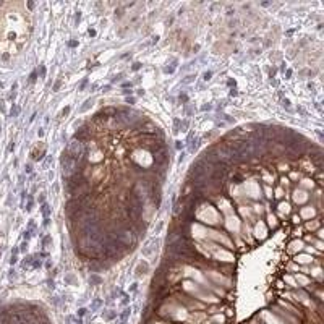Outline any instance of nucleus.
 <instances>
[{
	"label": "nucleus",
	"mask_w": 324,
	"mask_h": 324,
	"mask_svg": "<svg viewBox=\"0 0 324 324\" xmlns=\"http://www.w3.org/2000/svg\"><path fill=\"white\" fill-rule=\"evenodd\" d=\"M67 149H68L70 156H71L73 159H75V162H76L78 159L83 157V152H84V144L80 143V141H76V139H71L70 143L67 144Z\"/></svg>",
	"instance_id": "nucleus-1"
},
{
	"label": "nucleus",
	"mask_w": 324,
	"mask_h": 324,
	"mask_svg": "<svg viewBox=\"0 0 324 324\" xmlns=\"http://www.w3.org/2000/svg\"><path fill=\"white\" fill-rule=\"evenodd\" d=\"M148 271H149V264H148L146 261H141L138 266H136V269H135V277H141V276H144Z\"/></svg>",
	"instance_id": "nucleus-2"
},
{
	"label": "nucleus",
	"mask_w": 324,
	"mask_h": 324,
	"mask_svg": "<svg viewBox=\"0 0 324 324\" xmlns=\"http://www.w3.org/2000/svg\"><path fill=\"white\" fill-rule=\"evenodd\" d=\"M45 156V146L42 144L41 146V149H39V146H37L36 149L31 152V157H33V161H42V157Z\"/></svg>",
	"instance_id": "nucleus-3"
},
{
	"label": "nucleus",
	"mask_w": 324,
	"mask_h": 324,
	"mask_svg": "<svg viewBox=\"0 0 324 324\" xmlns=\"http://www.w3.org/2000/svg\"><path fill=\"white\" fill-rule=\"evenodd\" d=\"M118 316L117 311H114V310H105L104 313H102V318L105 319V321H112V319H115Z\"/></svg>",
	"instance_id": "nucleus-4"
},
{
	"label": "nucleus",
	"mask_w": 324,
	"mask_h": 324,
	"mask_svg": "<svg viewBox=\"0 0 324 324\" xmlns=\"http://www.w3.org/2000/svg\"><path fill=\"white\" fill-rule=\"evenodd\" d=\"M118 316H120V321H122L120 324H126V319H128V316H130V308H125Z\"/></svg>",
	"instance_id": "nucleus-5"
},
{
	"label": "nucleus",
	"mask_w": 324,
	"mask_h": 324,
	"mask_svg": "<svg viewBox=\"0 0 324 324\" xmlns=\"http://www.w3.org/2000/svg\"><path fill=\"white\" fill-rule=\"evenodd\" d=\"M89 282H91V285H100V284H102V279H100L97 274H91Z\"/></svg>",
	"instance_id": "nucleus-6"
},
{
	"label": "nucleus",
	"mask_w": 324,
	"mask_h": 324,
	"mask_svg": "<svg viewBox=\"0 0 324 324\" xmlns=\"http://www.w3.org/2000/svg\"><path fill=\"white\" fill-rule=\"evenodd\" d=\"M41 212H42V216H44V219H47V217L50 216V206H49L47 203H44V204L41 206Z\"/></svg>",
	"instance_id": "nucleus-7"
},
{
	"label": "nucleus",
	"mask_w": 324,
	"mask_h": 324,
	"mask_svg": "<svg viewBox=\"0 0 324 324\" xmlns=\"http://www.w3.org/2000/svg\"><path fill=\"white\" fill-rule=\"evenodd\" d=\"M100 305H102V300H99V298H96V300H92V303H91V311H97L100 308Z\"/></svg>",
	"instance_id": "nucleus-8"
},
{
	"label": "nucleus",
	"mask_w": 324,
	"mask_h": 324,
	"mask_svg": "<svg viewBox=\"0 0 324 324\" xmlns=\"http://www.w3.org/2000/svg\"><path fill=\"white\" fill-rule=\"evenodd\" d=\"M92 102H94V99H86V100H84V105H81V107H80V112H86V110L92 105Z\"/></svg>",
	"instance_id": "nucleus-9"
},
{
	"label": "nucleus",
	"mask_w": 324,
	"mask_h": 324,
	"mask_svg": "<svg viewBox=\"0 0 324 324\" xmlns=\"http://www.w3.org/2000/svg\"><path fill=\"white\" fill-rule=\"evenodd\" d=\"M19 115V105L13 104L11 105V110H10V117H18Z\"/></svg>",
	"instance_id": "nucleus-10"
},
{
	"label": "nucleus",
	"mask_w": 324,
	"mask_h": 324,
	"mask_svg": "<svg viewBox=\"0 0 324 324\" xmlns=\"http://www.w3.org/2000/svg\"><path fill=\"white\" fill-rule=\"evenodd\" d=\"M180 122H181L180 118H175V120H173V133H175V135L180 131Z\"/></svg>",
	"instance_id": "nucleus-11"
},
{
	"label": "nucleus",
	"mask_w": 324,
	"mask_h": 324,
	"mask_svg": "<svg viewBox=\"0 0 324 324\" xmlns=\"http://www.w3.org/2000/svg\"><path fill=\"white\" fill-rule=\"evenodd\" d=\"M188 126H190V122H188V120H181V122H180V131H186V130H188Z\"/></svg>",
	"instance_id": "nucleus-12"
},
{
	"label": "nucleus",
	"mask_w": 324,
	"mask_h": 324,
	"mask_svg": "<svg viewBox=\"0 0 324 324\" xmlns=\"http://www.w3.org/2000/svg\"><path fill=\"white\" fill-rule=\"evenodd\" d=\"M195 78H196L195 75H188L185 80H181V84H188V83H193V81H195Z\"/></svg>",
	"instance_id": "nucleus-13"
},
{
	"label": "nucleus",
	"mask_w": 324,
	"mask_h": 324,
	"mask_svg": "<svg viewBox=\"0 0 324 324\" xmlns=\"http://www.w3.org/2000/svg\"><path fill=\"white\" fill-rule=\"evenodd\" d=\"M178 100H180L183 105H186V102H188V96L183 92V94H180V96H178Z\"/></svg>",
	"instance_id": "nucleus-14"
},
{
	"label": "nucleus",
	"mask_w": 324,
	"mask_h": 324,
	"mask_svg": "<svg viewBox=\"0 0 324 324\" xmlns=\"http://www.w3.org/2000/svg\"><path fill=\"white\" fill-rule=\"evenodd\" d=\"M36 80H37V70H34V71L29 75V83L33 84V83H36Z\"/></svg>",
	"instance_id": "nucleus-15"
},
{
	"label": "nucleus",
	"mask_w": 324,
	"mask_h": 324,
	"mask_svg": "<svg viewBox=\"0 0 324 324\" xmlns=\"http://www.w3.org/2000/svg\"><path fill=\"white\" fill-rule=\"evenodd\" d=\"M211 78H212V71H211V70H207V71L203 73V80L204 81H209Z\"/></svg>",
	"instance_id": "nucleus-16"
},
{
	"label": "nucleus",
	"mask_w": 324,
	"mask_h": 324,
	"mask_svg": "<svg viewBox=\"0 0 324 324\" xmlns=\"http://www.w3.org/2000/svg\"><path fill=\"white\" fill-rule=\"evenodd\" d=\"M68 114H70V107H65V109H62V112L58 114V117H60V118H63V117H67Z\"/></svg>",
	"instance_id": "nucleus-17"
},
{
	"label": "nucleus",
	"mask_w": 324,
	"mask_h": 324,
	"mask_svg": "<svg viewBox=\"0 0 324 324\" xmlns=\"http://www.w3.org/2000/svg\"><path fill=\"white\" fill-rule=\"evenodd\" d=\"M50 242H52V237H50V235H45L44 238H42V246H47Z\"/></svg>",
	"instance_id": "nucleus-18"
},
{
	"label": "nucleus",
	"mask_w": 324,
	"mask_h": 324,
	"mask_svg": "<svg viewBox=\"0 0 324 324\" xmlns=\"http://www.w3.org/2000/svg\"><path fill=\"white\" fill-rule=\"evenodd\" d=\"M33 204H34V199L29 196V198H28V204H26V211H31V209H33Z\"/></svg>",
	"instance_id": "nucleus-19"
},
{
	"label": "nucleus",
	"mask_w": 324,
	"mask_h": 324,
	"mask_svg": "<svg viewBox=\"0 0 324 324\" xmlns=\"http://www.w3.org/2000/svg\"><path fill=\"white\" fill-rule=\"evenodd\" d=\"M282 105L287 109V110H292V105H290V100L288 99H282Z\"/></svg>",
	"instance_id": "nucleus-20"
},
{
	"label": "nucleus",
	"mask_w": 324,
	"mask_h": 324,
	"mask_svg": "<svg viewBox=\"0 0 324 324\" xmlns=\"http://www.w3.org/2000/svg\"><path fill=\"white\" fill-rule=\"evenodd\" d=\"M37 73H39V76H41V78H44V76H45V67H44V65H41V67H39Z\"/></svg>",
	"instance_id": "nucleus-21"
},
{
	"label": "nucleus",
	"mask_w": 324,
	"mask_h": 324,
	"mask_svg": "<svg viewBox=\"0 0 324 324\" xmlns=\"http://www.w3.org/2000/svg\"><path fill=\"white\" fill-rule=\"evenodd\" d=\"M141 67H143V65H141L139 62H135L133 65H131V70H133V71H138V70H139Z\"/></svg>",
	"instance_id": "nucleus-22"
},
{
	"label": "nucleus",
	"mask_w": 324,
	"mask_h": 324,
	"mask_svg": "<svg viewBox=\"0 0 324 324\" xmlns=\"http://www.w3.org/2000/svg\"><path fill=\"white\" fill-rule=\"evenodd\" d=\"M123 76H125V75H123V73H118V75H115V76H114V78H112V83H117V81H120V80H122V78H123Z\"/></svg>",
	"instance_id": "nucleus-23"
},
{
	"label": "nucleus",
	"mask_w": 324,
	"mask_h": 324,
	"mask_svg": "<svg viewBox=\"0 0 324 324\" xmlns=\"http://www.w3.org/2000/svg\"><path fill=\"white\" fill-rule=\"evenodd\" d=\"M86 313H88V308H80V310H78V316H80V318H83Z\"/></svg>",
	"instance_id": "nucleus-24"
},
{
	"label": "nucleus",
	"mask_w": 324,
	"mask_h": 324,
	"mask_svg": "<svg viewBox=\"0 0 324 324\" xmlns=\"http://www.w3.org/2000/svg\"><path fill=\"white\" fill-rule=\"evenodd\" d=\"M173 70H175V65H172V67H164V71L165 73H173Z\"/></svg>",
	"instance_id": "nucleus-25"
},
{
	"label": "nucleus",
	"mask_w": 324,
	"mask_h": 324,
	"mask_svg": "<svg viewBox=\"0 0 324 324\" xmlns=\"http://www.w3.org/2000/svg\"><path fill=\"white\" fill-rule=\"evenodd\" d=\"M125 102L131 105V104H135V97H133V96H128V97H125Z\"/></svg>",
	"instance_id": "nucleus-26"
},
{
	"label": "nucleus",
	"mask_w": 324,
	"mask_h": 324,
	"mask_svg": "<svg viewBox=\"0 0 324 324\" xmlns=\"http://www.w3.org/2000/svg\"><path fill=\"white\" fill-rule=\"evenodd\" d=\"M26 250H28V242H26V240H24V242L21 243V246H19V251H23V253H24V251H26Z\"/></svg>",
	"instance_id": "nucleus-27"
},
{
	"label": "nucleus",
	"mask_w": 324,
	"mask_h": 324,
	"mask_svg": "<svg viewBox=\"0 0 324 324\" xmlns=\"http://www.w3.org/2000/svg\"><path fill=\"white\" fill-rule=\"evenodd\" d=\"M31 235H33V233H31V232H29V230H28V229H26V230H24V233H23V237H24V240H26V242H28V240H29V238H31Z\"/></svg>",
	"instance_id": "nucleus-28"
},
{
	"label": "nucleus",
	"mask_w": 324,
	"mask_h": 324,
	"mask_svg": "<svg viewBox=\"0 0 324 324\" xmlns=\"http://www.w3.org/2000/svg\"><path fill=\"white\" fill-rule=\"evenodd\" d=\"M60 86H62V81H55L54 88H52V91H58L60 89Z\"/></svg>",
	"instance_id": "nucleus-29"
},
{
	"label": "nucleus",
	"mask_w": 324,
	"mask_h": 324,
	"mask_svg": "<svg viewBox=\"0 0 324 324\" xmlns=\"http://www.w3.org/2000/svg\"><path fill=\"white\" fill-rule=\"evenodd\" d=\"M220 118H224L225 122H229V123H232V122H233V118L230 117V115H225V114H224V115H222V117H220Z\"/></svg>",
	"instance_id": "nucleus-30"
},
{
	"label": "nucleus",
	"mask_w": 324,
	"mask_h": 324,
	"mask_svg": "<svg viewBox=\"0 0 324 324\" xmlns=\"http://www.w3.org/2000/svg\"><path fill=\"white\" fill-rule=\"evenodd\" d=\"M80 19H81V11H76V15H75V23L78 24V23H80Z\"/></svg>",
	"instance_id": "nucleus-31"
},
{
	"label": "nucleus",
	"mask_w": 324,
	"mask_h": 324,
	"mask_svg": "<svg viewBox=\"0 0 324 324\" xmlns=\"http://www.w3.org/2000/svg\"><path fill=\"white\" fill-rule=\"evenodd\" d=\"M122 94H125L126 97H128V96H131V94H133V91H131V89H122Z\"/></svg>",
	"instance_id": "nucleus-32"
},
{
	"label": "nucleus",
	"mask_w": 324,
	"mask_h": 324,
	"mask_svg": "<svg viewBox=\"0 0 324 324\" xmlns=\"http://www.w3.org/2000/svg\"><path fill=\"white\" fill-rule=\"evenodd\" d=\"M185 112H186V115H191V114H193L195 110H193V109L190 107V105H185Z\"/></svg>",
	"instance_id": "nucleus-33"
},
{
	"label": "nucleus",
	"mask_w": 324,
	"mask_h": 324,
	"mask_svg": "<svg viewBox=\"0 0 324 324\" xmlns=\"http://www.w3.org/2000/svg\"><path fill=\"white\" fill-rule=\"evenodd\" d=\"M181 148H183V143H181V141H175V149H177V151H180Z\"/></svg>",
	"instance_id": "nucleus-34"
},
{
	"label": "nucleus",
	"mask_w": 324,
	"mask_h": 324,
	"mask_svg": "<svg viewBox=\"0 0 324 324\" xmlns=\"http://www.w3.org/2000/svg\"><path fill=\"white\" fill-rule=\"evenodd\" d=\"M230 96H232V97H233V96H238V89H237V88H232V89H230Z\"/></svg>",
	"instance_id": "nucleus-35"
},
{
	"label": "nucleus",
	"mask_w": 324,
	"mask_h": 324,
	"mask_svg": "<svg viewBox=\"0 0 324 324\" xmlns=\"http://www.w3.org/2000/svg\"><path fill=\"white\" fill-rule=\"evenodd\" d=\"M276 71H277V68H276V67H274V68H271V70H269V76H271V78H274V75H276Z\"/></svg>",
	"instance_id": "nucleus-36"
},
{
	"label": "nucleus",
	"mask_w": 324,
	"mask_h": 324,
	"mask_svg": "<svg viewBox=\"0 0 324 324\" xmlns=\"http://www.w3.org/2000/svg\"><path fill=\"white\" fill-rule=\"evenodd\" d=\"M86 86H88V80H84V81H83V83L80 84V91H83L84 88H86Z\"/></svg>",
	"instance_id": "nucleus-37"
},
{
	"label": "nucleus",
	"mask_w": 324,
	"mask_h": 324,
	"mask_svg": "<svg viewBox=\"0 0 324 324\" xmlns=\"http://www.w3.org/2000/svg\"><path fill=\"white\" fill-rule=\"evenodd\" d=\"M26 172H28V173H31V172H33V164H26Z\"/></svg>",
	"instance_id": "nucleus-38"
},
{
	"label": "nucleus",
	"mask_w": 324,
	"mask_h": 324,
	"mask_svg": "<svg viewBox=\"0 0 324 324\" xmlns=\"http://www.w3.org/2000/svg\"><path fill=\"white\" fill-rule=\"evenodd\" d=\"M97 88H99V84H97V83H92V84H91V88H89V89H91V91H96Z\"/></svg>",
	"instance_id": "nucleus-39"
},
{
	"label": "nucleus",
	"mask_w": 324,
	"mask_h": 324,
	"mask_svg": "<svg viewBox=\"0 0 324 324\" xmlns=\"http://www.w3.org/2000/svg\"><path fill=\"white\" fill-rule=\"evenodd\" d=\"M162 225H164V224H162V222H159V224H157V227H156V233H159V232H161Z\"/></svg>",
	"instance_id": "nucleus-40"
},
{
	"label": "nucleus",
	"mask_w": 324,
	"mask_h": 324,
	"mask_svg": "<svg viewBox=\"0 0 324 324\" xmlns=\"http://www.w3.org/2000/svg\"><path fill=\"white\" fill-rule=\"evenodd\" d=\"M290 76H292V70L288 68L287 71H285V78H287V80H290Z\"/></svg>",
	"instance_id": "nucleus-41"
},
{
	"label": "nucleus",
	"mask_w": 324,
	"mask_h": 324,
	"mask_svg": "<svg viewBox=\"0 0 324 324\" xmlns=\"http://www.w3.org/2000/svg\"><path fill=\"white\" fill-rule=\"evenodd\" d=\"M308 89L314 92V83H308Z\"/></svg>",
	"instance_id": "nucleus-42"
},
{
	"label": "nucleus",
	"mask_w": 324,
	"mask_h": 324,
	"mask_svg": "<svg viewBox=\"0 0 324 324\" xmlns=\"http://www.w3.org/2000/svg\"><path fill=\"white\" fill-rule=\"evenodd\" d=\"M227 84H229L230 88H235V81L233 80H229V81H227Z\"/></svg>",
	"instance_id": "nucleus-43"
},
{
	"label": "nucleus",
	"mask_w": 324,
	"mask_h": 324,
	"mask_svg": "<svg viewBox=\"0 0 324 324\" xmlns=\"http://www.w3.org/2000/svg\"><path fill=\"white\" fill-rule=\"evenodd\" d=\"M49 224H50V219H49V217H47V219H44V222H42V225H44V227H47Z\"/></svg>",
	"instance_id": "nucleus-44"
},
{
	"label": "nucleus",
	"mask_w": 324,
	"mask_h": 324,
	"mask_svg": "<svg viewBox=\"0 0 324 324\" xmlns=\"http://www.w3.org/2000/svg\"><path fill=\"white\" fill-rule=\"evenodd\" d=\"M68 45H70V47H76V45H78V42H76V41H70V42H68Z\"/></svg>",
	"instance_id": "nucleus-45"
},
{
	"label": "nucleus",
	"mask_w": 324,
	"mask_h": 324,
	"mask_svg": "<svg viewBox=\"0 0 324 324\" xmlns=\"http://www.w3.org/2000/svg\"><path fill=\"white\" fill-rule=\"evenodd\" d=\"M212 109V105L211 104H206V105H203V110H211Z\"/></svg>",
	"instance_id": "nucleus-46"
},
{
	"label": "nucleus",
	"mask_w": 324,
	"mask_h": 324,
	"mask_svg": "<svg viewBox=\"0 0 324 324\" xmlns=\"http://www.w3.org/2000/svg\"><path fill=\"white\" fill-rule=\"evenodd\" d=\"M110 88H112V86H110V84H105V86H104V88H102V91H104V92H105V91H110Z\"/></svg>",
	"instance_id": "nucleus-47"
},
{
	"label": "nucleus",
	"mask_w": 324,
	"mask_h": 324,
	"mask_svg": "<svg viewBox=\"0 0 324 324\" xmlns=\"http://www.w3.org/2000/svg\"><path fill=\"white\" fill-rule=\"evenodd\" d=\"M88 34L94 37V36H96V31H94V29H89V31H88Z\"/></svg>",
	"instance_id": "nucleus-48"
},
{
	"label": "nucleus",
	"mask_w": 324,
	"mask_h": 324,
	"mask_svg": "<svg viewBox=\"0 0 324 324\" xmlns=\"http://www.w3.org/2000/svg\"><path fill=\"white\" fill-rule=\"evenodd\" d=\"M136 288H138V284H133V285H131V287H130V290H131V292H135Z\"/></svg>",
	"instance_id": "nucleus-49"
},
{
	"label": "nucleus",
	"mask_w": 324,
	"mask_h": 324,
	"mask_svg": "<svg viewBox=\"0 0 324 324\" xmlns=\"http://www.w3.org/2000/svg\"><path fill=\"white\" fill-rule=\"evenodd\" d=\"M44 195H41V196H39V203H41V204H44Z\"/></svg>",
	"instance_id": "nucleus-50"
},
{
	"label": "nucleus",
	"mask_w": 324,
	"mask_h": 324,
	"mask_svg": "<svg viewBox=\"0 0 324 324\" xmlns=\"http://www.w3.org/2000/svg\"><path fill=\"white\" fill-rule=\"evenodd\" d=\"M13 149H15V143H11V144L8 146V151H13Z\"/></svg>",
	"instance_id": "nucleus-51"
},
{
	"label": "nucleus",
	"mask_w": 324,
	"mask_h": 324,
	"mask_svg": "<svg viewBox=\"0 0 324 324\" xmlns=\"http://www.w3.org/2000/svg\"><path fill=\"white\" fill-rule=\"evenodd\" d=\"M138 96H144V91L143 89H138Z\"/></svg>",
	"instance_id": "nucleus-52"
}]
</instances>
